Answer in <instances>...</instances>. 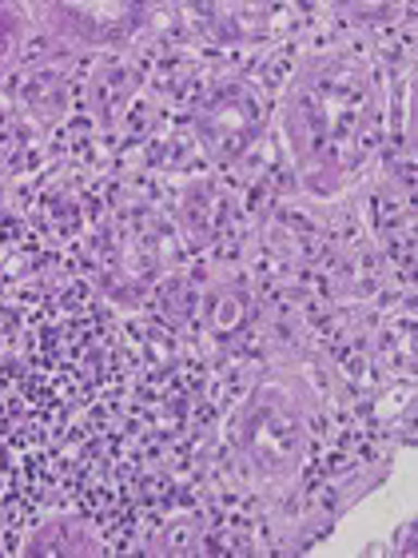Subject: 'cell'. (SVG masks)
<instances>
[{
    "label": "cell",
    "mask_w": 418,
    "mask_h": 558,
    "mask_svg": "<svg viewBox=\"0 0 418 558\" xmlns=\"http://www.w3.org/2000/svg\"><path fill=\"white\" fill-rule=\"evenodd\" d=\"M371 120V72L355 57H319L295 76L283 100V140L303 187L331 196L359 163Z\"/></svg>",
    "instance_id": "obj_1"
},
{
    "label": "cell",
    "mask_w": 418,
    "mask_h": 558,
    "mask_svg": "<svg viewBox=\"0 0 418 558\" xmlns=\"http://www.w3.org/2000/svg\"><path fill=\"white\" fill-rule=\"evenodd\" d=\"M235 454L256 487H283L307 459V411L287 379H263L235 415Z\"/></svg>",
    "instance_id": "obj_2"
},
{
    "label": "cell",
    "mask_w": 418,
    "mask_h": 558,
    "mask_svg": "<svg viewBox=\"0 0 418 558\" xmlns=\"http://www.w3.org/2000/svg\"><path fill=\"white\" fill-rule=\"evenodd\" d=\"M259 129H263L259 96L239 81L220 84V88L204 100V108H199V117H196L199 144H204L216 160H239V156L256 144Z\"/></svg>",
    "instance_id": "obj_3"
},
{
    "label": "cell",
    "mask_w": 418,
    "mask_h": 558,
    "mask_svg": "<svg viewBox=\"0 0 418 558\" xmlns=\"http://www.w3.org/2000/svg\"><path fill=\"white\" fill-rule=\"evenodd\" d=\"M64 21H72L69 28H76L88 40H124L144 24V9L139 4H64L60 9Z\"/></svg>",
    "instance_id": "obj_4"
},
{
    "label": "cell",
    "mask_w": 418,
    "mask_h": 558,
    "mask_svg": "<svg viewBox=\"0 0 418 558\" xmlns=\"http://www.w3.org/2000/svg\"><path fill=\"white\" fill-rule=\"evenodd\" d=\"M96 550V538L84 531L76 519H48L40 531L33 535L28 543V555H48V558H60V555H93Z\"/></svg>",
    "instance_id": "obj_5"
},
{
    "label": "cell",
    "mask_w": 418,
    "mask_h": 558,
    "mask_svg": "<svg viewBox=\"0 0 418 558\" xmlns=\"http://www.w3.org/2000/svg\"><path fill=\"white\" fill-rule=\"evenodd\" d=\"M199 543H204V538H199V519H192V514L168 519V526H163V535H160L163 555H196Z\"/></svg>",
    "instance_id": "obj_6"
},
{
    "label": "cell",
    "mask_w": 418,
    "mask_h": 558,
    "mask_svg": "<svg viewBox=\"0 0 418 558\" xmlns=\"http://www.w3.org/2000/svg\"><path fill=\"white\" fill-rule=\"evenodd\" d=\"M239 319H244V312H239V300H232V295L216 303V312H211V324L220 327V331H232Z\"/></svg>",
    "instance_id": "obj_7"
},
{
    "label": "cell",
    "mask_w": 418,
    "mask_h": 558,
    "mask_svg": "<svg viewBox=\"0 0 418 558\" xmlns=\"http://www.w3.org/2000/svg\"><path fill=\"white\" fill-rule=\"evenodd\" d=\"M12 33H16V12L0 9V64H4L12 52Z\"/></svg>",
    "instance_id": "obj_8"
}]
</instances>
